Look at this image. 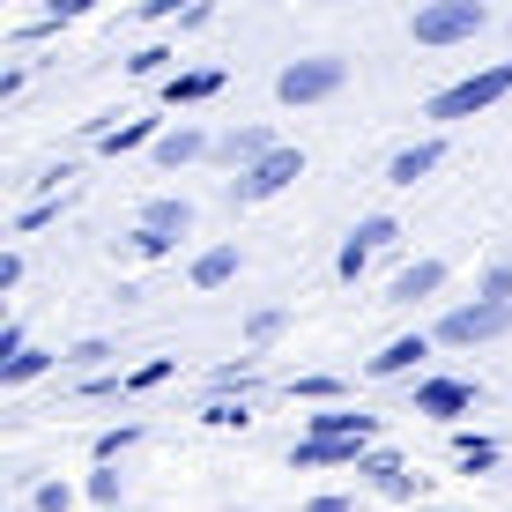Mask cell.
<instances>
[{
  "instance_id": "obj_24",
  "label": "cell",
  "mask_w": 512,
  "mask_h": 512,
  "mask_svg": "<svg viewBox=\"0 0 512 512\" xmlns=\"http://www.w3.org/2000/svg\"><path fill=\"white\" fill-rule=\"evenodd\" d=\"M364 260H372V245H357V238H349V245H342V260H334V268H342L349 282H357V275H364Z\"/></svg>"
},
{
  "instance_id": "obj_15",
  "label": "cell",
  "mask_w": 512,
  "mask_h": 512,
  "mask_svg": "<svg viewBox=\"0 0 512 512\" xmlns=\"http://www.w3.org/2000/svg\"><path fill=\"white\" fill-rule=\"evenodd\" d=\"M312 423V438H372L379 423L372 416H349V409H320V416H305Z\"/></svg>"
},
{
  "instance_id": "obj_8",
  "label": "cell",
  "mask_w": 512,
  "mask_h": 512,
  "mask_svg": "<svg viewBox=\"0 0 512 512\" xmlns=\"http://www.w3.org/2000/svg\"><path fill=\"white\" fill-rule=\"evenodd\" d=\"M357 453H364V438H305L290 461L297 468H342V461H357Z\"/></svg>"
},
{
  "instance_id": "obj_23",
  "label": "cell",
  "mask_w": 512,
  "mask_h": 512,
  "mask_svg": "<svg viewBox=\"0 0 512 512\" xmlns=\"http://www.w3.org/2000/svg\"><path fill=\"white\" fill-rule=\"evenodd\" d=\"M483 297L490 305H512V260H498V268L483 275Z\"/></svg>"
},
{
  "instance_id": "obj_16",
  "label": "cell",
  "mask_w": 512,
  "mask_h": 512,
  "mask_svg": "<svg viewBox=\"0 0 512 512\" xmlns=\"http://www.w3.org/2000/svg\"><path fill=\"white\" fill-rule=\"evenodd\" d=\"M231 275H238V245H216V253L193 260V290H223Z\"/></svg>"
},
{
  "instance_id": "obj_21",
  "label": "cell",
  "mask_w": 512,
  "mask_h": 512,
  "mask_svg": "<svg viewBox=\"0 0 512 512\" xmlns=\"http://www.w3.org/2000/svg\"><path fill=\"white\" fill-rule=\"evenodd\" d=\"M201 423H216V431H245L253 416H245V401H238V409H231V401H208V409H201Z\"/></svg>"
},
{
  "instance_id": "obj_9",
  "label": "cell",
  "mask_w": 512,
  "mask_h": 512,
  "mask_svg": "<svg viewBox=\"0 0 512 512\" xmlns=\"http://www.w3.org/2000/svg\"><path fill=\"white\" fill-rule=\"evenodd\" d=\"M438 282H446V268H438V260H416V268H401V275H394L386 305H416V297H431Z\"/></svg>"
},
{
  "instance_id": "obj_31",
  "label": "cell",
  "mask_w": 512,
  "mask_h": 512,
  "mask_svg": "<svg viewBox=\"0 0 512 512\" xmlns=\"http://www.w3.org/2000/svg\"><path fill=\"white\" fill-rule=\"evenodd\" d=\"M305 512H349V498H312Z\"/></svg>"
},
{
  "instance_id": "obj_11",
  "label": "cell",
  "mask_w": 512,
  "mask_h": 512,
  "mask_svg": "<svg viewBox=\"0 0 512 512\" xmlns=\"http://www.w3.org/2000/svg\"><path fill=\"white\" fill-rule=\"evenodd\" d=\"M141 231H156V238H186V231H193V208H186V201H149V208H141Z\"/></svg>"
},
{
  "instance_id": "obj_13",
  "label": "cell",
  "mask_w": 512,
  "mask_h": 512,
  "mask_svg": "<svg viewBox=\"0 0 512 512\" xmlns=\"http://www.w3.org/2000/svg\"><path fill=\"white\" fill-rule=\"evenodd\" d=\"M208 149V134L201 127H179V134H156V164L164 171H179V164H193V156Z\"/></svg>"
},
{
  "instance_id": "obj_25",
  "label": "cell",
  "mask_w": 512,
  "mask_h": 512,
  "mask_svg": "<svg viewBox=\"0 0 512 512\" xmlns=\"http://www.w3.org/2000/svg\"><path fill=\"white\" fill-rule=\"evenodd\" d=\"M290 394H297V401H334V394H342V386H334V379H297Z\"/></svg>"
},
{
  "instance_id": "obj_6",
  "label": "cell",
  "mask_w": 512,
  "mask_h": 512,
  "mask_svg": "<svg viewBox=\"0 0 512 512\" xmlns=\"http://www.w3.org/2000/svg\"><path fill=\"white\" fill-rule=\"evenodd\" d=\"M475 409V386L468 379H431V386H416V416H461Z\"/></svg>"
},
{
  "instance_id": "obj_17",
  "label": "cell",
  "mask_w": 512,
  "mask_h": 512,
  "mask_svg": "<svg viewBox=\"0 0 512 512\" xmlns=\"http://www.w3.org/2000/svg\"><path fill=\"white\" fill-rule=\"evenodd\" d=\"M364 475H372V483L386 490V498H409V490H416V475L401 468V461H386V453H379V461H364Z\"/></svg>"
},
{
  "instance_id": "obj_2",
  "label": "cell",
  "mask_w": 512,
  "mask_h": 512,
  "mask_svg": "<svg viewBox=\"0 0 512 512\" xmlns=\"http://www.w3.org/2000/svg\"><path fill=\"white\" fill-rule=\"evenodd\" d=\"M483 23H490L483 0H431V8H416V45H461Z\"/></svg>"
},
{
  "instance_id": "obj_22",
  "label": "cell",
  "mask_w": 512,
  "mask_h": 512,
  "mask_svg": "<svg viewBox=\"0 0 512 512\" xmlns=\"http://www.w3.org/2000/svg\"><path fill=\"white\" fill-rule=\"evenodd\" d=\"M401 238V223L394 216H372V223H357V245H372V253H379V245H394Z\"/></svg>"
},
{
  "instance_id": "obj_10",
  "label": "cell",
  "mask_w": 512,
  "mask_h": 512,
  "mask_svg": "<svg viewBox=\"0 0 512 512\" xmlns=\"http://www.w3.org/2000/svg\"><path fill=\"white\" fill-rule=\"evenodd\" d=\"M438 156H446L438 141H416V149L394 156V171H386V179H394V186H416V179H431V171H438Z\"/></svg>"
},
{
  "instance_id": "obj_4",
  "label": "cell",
  "mask_w": 512,
  "mask_h": 512,
  "mask_svg": "<svg viewBox=\"0 0 512 512\" xmlns=\"http://www.w3.org/2000/svg\"><path fill=\"white\" fill-rule=\"evenodd\" d=\"M290 179H305V156H297V149H275V156H260L253 171H238L231 193H238V201H275Z\"/></svg>"
},
{
  "instance_id": "obj_27",
  "label": "cell",
  "mask_w": 512,
  "mask_h": 512,
  "mask_svg": "<svg viewBox=\"0 0 512 512\" xmlns=\"http://www.w3.org/2000/svg\"><path fill=\"white\" fill-rule=\"evenodd\" d=\"M67 505H75V498H67V483H45L38 490V512H67Z\"/></svg>"
},
{
  "instance_id": "obj_12",
  "label": "cell",
  "mask_w": 512,
  "mask_h": 512,
  "mask_svg": "<svg viewBox=\"0 0 512 512\" xmlns=\"http://www.w3.org/2000/svg\"><path fill=\"white\" fill-rule=\"evenodd\" d=\"M416 357H431V349H423V334H401V342H386L379 357H372V379H401Z\"/></svg>"
},
{
  "instance_id": "obj_29",
  "label": "cell",
  "mask_w": 512,
  "mask_h": 512,
  "mask_svg": "<svg viewBox=\"0 0 512 512\" xmlns=\"http://www.w3.org/2000/svg\"><path fill=\"white\" fill-rule=\"evenodd\" d=\"M97 0H52V15H90Z\"/></svg>"
},
{
  "instance_id": "obj_30",
  "label": "cell",
  "mask_w": 512,
  "mask_h": 512,
  "mask_svg": "<svg viewBox=\"0 0 512 512\" xmlns=\"http://www.w3.org/2000/svg\"><path fill=\"white\" fill-rule=\"evenodd\" d=\"M141 8H149V15H179L186 0H141Z\"/></svg>"
},
{
  "instance_id": "obj_3",
  "label": "cell",
  "mask_w": 512,
  "mask_h": 512,
  "mask_svg": "<svg viewBox=\"0 0 512 512\" xmlns=\"http://www.w3.org/2000/svg\"><path fill=\"white\" fill-rule=\"evenodd\" d=\"M342 82H349V60H327V52H320V60H290V67H282L275 97L282 104H320V97L342 90Z\"/></svg>"
},
{
  "instance_id": "obj_20",
  "label": "cell",
  "mask_w": 512,
  "mask_h": 512,
  "mask_svg": "<svg viewBox=\"0 0 512 512\" xmlns=\"http://www.w3.org/2000/svg\"><path fill=\"white\" fill-rule=\"evenodd\" d=\"M453 453H461V468H468V475L498 468V446H490V438H453Z\"/></svg>"
},
{
  "instance_id": "obj_26",
  "label": "cell",
  "mask_w": 512,
  "mask_h": 512,
  "mask_svg": "<svg viewBox=\"0 0 512 512\" xmlns=\"http://www.w3.org/2000/svg\"><path fill=\"white\" fill-rule=\"evenodd\" d=\"M164 60H171V52H164V45H149V52H134L127 67H134V75H164Z\"/></svg>"
},
{
  "instance_id": "obj_5",
  "label": "cell",
  "mask_w": 512,
  "mask_h": 512,
  "mask_svg": "<svg viewBox=\"0 0 512 512\" xmlns=\"http://www.w3.org/2000/svg\"><path fill=\"white\" fill-rule=\"evenodd\" d=\"M512 327V305H490V297H475V305H461V312H446V320H438V334H446V342H490V334H505Z\"/></svg>"
},
{
  "instance_id": "obj_19",
  "label": "cell",
  "mask_w": 512,
  "mask_h": 512,
  "mask_svg": "<svg viewBox=\"0 0 512 512\" xmlns=\"http://www.w3.org/2000/svg\"><path fill=\"white\" fill-rule=\"evenodd\" d=\"M45 364H52V357H45V349H15V357H8V364H0V386H23V379H38V372H45Z\"/></svg>"
},
{
  "instance_id": "obj_14",
  "label": "cell",
  "mask_w": 512,
  "mask_h": 512,
  "mask_svg": "<svg viewBox=\"0 0 512 512\" xmlns=\"http://www.w3.org/2000/svg\"><path fill=\"white\" fill-rule=\"evenodd\" d=\"M223 90V67H201V75H171L164 82V104H201V97H216Z\"/></svg>"
},
{
  "instance_id": "obj_7",
  "label": "cell",
  "mask_w": 512,
  "mask_h": 512,
  "mask_svg": "<svg viewBox=\"0 0 512 512\" xmlns=\"http://www.w3.org/2000/svg\"><path fill=\"white\" fill-rule=\"evenodd\" d=\"M216 156H223V164H238V171H253L260 156H275V134L268 127H238L231 141H216Z\"/></svg>"
},
{
  "instance_id": "obj_28",
  "label": "cell",
  "mask_w": 512,
  "mask_h": 512,
  "mask_svg": "<svg viewBox=\"0 0 512 512\" xmlns=\"http://www.w3.org/2000/svg\"><path fill=\"white\" fill-rule=\"evenodd\" d=\"M171 379V357H156V364H141V372H134V386H164Z\"/></svg>"
},
{
  "instance_id": "obj_18",
  "label": "cell",
  "mask_w": 512,
  "mask_h": 512,
  "mask_svg": "<svg viewBox=\"0 0 512 512\" xmlns=\"http://www.w3.org/2000/svg\"><path fill=\"white\" fill-rule=\"evenodd\" d=\"M149 134H156V119H127V127H104V134H97V149H104V156H119V149H141Z\"/></svg>"
},
{
  "instance_id": "obj_1",
  "label": "cell",
  "mask_w": 512,
  "mask_h": 512,
  "mask_svg": "<svg viewBox=\"0 0 512 512\" xmlns=\"http://www.w3.org/2000/svg\"><path fill=\"white\" fill-rule=\"evenodd\" d=\"M505 90H512V60L483 67V75H468V82H453V90H438L431 97V119H475V112H490Z\"/></svg>"
}]
</instances>
